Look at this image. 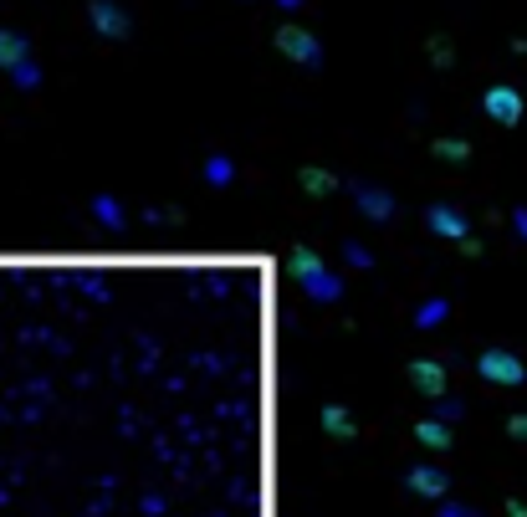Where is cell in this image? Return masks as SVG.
<instances>
[{"label":"cell","mask_w":527,"mask_h":517,"mask_svg":"<svg viewBox=\"0 0 527 517\" xmlns=\"http://www.w3.org/2000/svg\"><path fill=\"white\" fill-rule=\"evenodd\" d=\"M292 272H297V287L313 297V303H323V308L343 303V277L323 262L313 246H297V251H292Z\"/></svg>","instance_id":"obj_1"},{"label":"cell","mask_w":527,"mask_h":517,"mask_svg":"<svg viewBox=\"0 0 527 517\" xmlns=\"http://www.w3.org/2000/svg\"><path fill=\"white\" fill-rule=\"evenodd\" d=\"M272 41H277V52H282L292 67H302V72H323V62H328L323 41L307 31V26H297V21H282Z\"/></svg>","instance_id":"obj_2"},{"label":"cell","mask_w":527,"mask_h":517,"mask_svg":"<svg viewBox=\"0 0 527 517\" xmlns=\"http://www.w3.org/2000/svg\"><path fill=\"white\" fill-rule=\"evenodd\" d=\"M476 374L487 384H502V390H522V384H527V364L512 349H481L476 354Z\"/></svg>","instance_id":"obj_3"},{"label":"cell","mask_w":527,"mask_h":517,"mask_svg":"<svg viewBox=\"0 0 527 517\" xmlns=\"http://www.w3.org/2000/svg\"><path fill=\"white\" fill-rule=\"evenodd\" d=\"M87 26L103 41H128L134 36V11L118 6V0H87Z\"/></svg>","instance_id":"obj_4"},{"label":"cell","mask_w":527,"mask_h":517,"mask_svg":"<svg viewBox=\"0 0 527 517\" xmlns=\"http://www.w3.org/2000/svg\"><path fill=\"white\" fill-rule=\"evenodd\" d=\"M425 231L441 236V241H466L471 236V221H466V210H456L451 200H430L425 205Z\"/></svg>","instance_id":"obj_5"},{"label":"cell","mask_w":527,"mask_h":517,"mask_svg":"<svg viewBox=\"0 0 527 517\" xmlns=\"http://www.w3.org/2000/svg\"><path fill=\"white\" fill-rule=\"evenodd\" d=\"M481 113H487L492 123H502V128H517L522 123V93L517 88H507V82H492L487 93H481Z\"/></svg>","instance_id":"obj_6"},{"label":"cell","mask_w":527,"mask_h":517,"mask_svg":"<svg viewBox=\"0 0 527 517\" xmlns=\"http://www.w3.org/2000/svg\"><path fill=\"white\" fill-rule=\"evenodd\" d=\"M348 195H354L364 221H394V210H400V205H394V190L369 185V180H354V185H348Z\"/></svg>","instance_id":"obj_7"},{"label":"cell","mask_w":527,"mask_h":517,"mask_svg":"<svg viewBox=\"0 0 527 517\" xmlns=\"http://www.w3.org/2000/svg\"><path fill=\"white\" fill-rule=\"evenodd\" d=\"M410 384H415L425 400L451 395V390H446V364H441V359H410Z\"/></svg>","instance_id":"obj_8"},{"label":"cell","mask_w":527,"mask_h":517,"mask_svg":"<svg viewBox=\"0 0 527 517\" xmlns=\"http://www.w3.org/2000/svg\"><path fill=\"white\" fill-rule=\"evenodd\" d=\"M297 190L313 195V200H328L333 190H343V180L333 175V169H318V164H302L297 169Z\"/></svg>","instance_id":"obj_9"},{"label":"cell","mask_w":527,"mask_h":517,"mask_svg":"<svg viewBox=\"0 0 527 517\" xmlns=\"http://www.w3.org/2000/svg\"><path fill=\"white\" fill-rule=\"evenodd\" d=\"M405 487H410L415 497H446V492H451V477H446L441 466H410Z\"/></svg>","instance_id":"obj_10"},{"label":"cell","mask_w":527,"mask_h":517,"mask_svg":"<svg viewBox=\"0 0 527 517\" xmlns=\"http://www.w3.org/2000/svg\"><path fill=\"white\" fill-rule=\"evenodd\" d=\"M93 221H98L108 236H123V231H128V210L118 205V195L103 190V195H93Z\"/></svg>","instance_id":"obj_11"},{"label":"cell","mask_w":527,"mask_h":517,"mask_svg":"<svg viewBox=\"0 0 527 517\" xmlns=\"http://www.w3.org/2000/svg\"><path fill=\"white\" fill-rule=\"evenodd\" d=\"M415 441H420L425 451H451V446H456V436H451V420H441V415L420 420V425H415Z\"/></svg>","instance_id":"obj_12"},{"label":"cell","mask_w":527,"mask_h":517,"mask_svg":"<svg viewBox=\"0 0 527 517\" xmlns=\"http://www.w3.org/2000/svg\"><path fill=\"white\" fill-rule=\"evenodd\" d=\"M318 420H323V430H328L333 441H359V420L348 415L343 405H323V410H318Z\"/></svg>","instance_id":"obj_13"},{"label":"cell","mask_w":527,"mask_h":517,"mask_svg":"<svg viewBox=\"0 0 527 517\" xmlns=\"http://www.w3.org/2000/svg\"><path fill=\"white\" fill-rule=\"evenodd\" d=\"M200 175H205V185H215V190H231V185H236V159L215 149V154H205Z\"/></svg>","instance_id":"obj_14"},{"label":"cell","mask_w":527,"mask_h":517,"mask_svg":"<svg viewBox=\"0 0 527 517\" xmlns=\"http://www.w3.org/2000/svg\"><path fill=\"white\" fill-rule=\"evenodd\" d=\"M31 57V41L21 36V31H6L0 26V72H11L16 62H26Z\"/></svg>","instance_id":"obj_15"},{"label":"cell","mask_w":527,"mask_h":517,"mask_svg":"<svg viewBox=\"0 0 527 517\" xmlns=\"http://www.w3.org/2000/svg\"><path fill=\"white\" fill-rule=\"evenodd\" d=\"M446 318H451V297H425V303L415 308V328H420V333L441 328Z\"/></svg>","instance_id":"obj_16"},{"label":"cell","mask_w":527,"mask_h":517,"mask_svg":"<svg viewBox=\"0 0 527 517\" xmlns=\"http://www.w3.org/2000/svg\"><path fill=\"white\" fill-rule=\"evenodd\" d=\"M430 154L441 159V164H466V159H471V144H466V139H435Z\"/></svg>","instance_id":"obj_17"},{"label":"cell","mask_w":527,"mask_h":517,"mask_svg":"<svg viewBox=\"0 0 527 517\" xmlns=\"http://www.w3.org/2000/svg\"><path fill=\"white\" fill-rule=\"evenodd\" d=\"M11 82H16L21 93H36V88H41V62H36V57L16 62V67H11Z\"/></svg>","instance_id":"obj_18"},{"label":"cell","mask_w":527,"mask_h":517,"mask_svg":"<svg viewBox=\"0 0 527 517\" xmlns=\"http://www.w3.org/2000/svg\"><path fill=\"white\" fill-rule=\"evenodd\" d=\"M343 262H348V267H359V272H374V251L359 246V241H343Z\"/></svg>","instance_id":"obj_19"},{"label":"cell","mask_w":527,"mask_h":517,"mask_svg":"<svg viewBox=\"0 0 527 517\" xmlns=\"http://www.w3.org/2000/svg\"><path fill=\"white\" fill-rule=\"evenodd\" d=\"M430 405H435V415H441V420H451V425H456V420L466 415V405H461V400H451V395H441V400H430Z\"/></svg>","instance_id":"obj_20"},{"label":"cell","mask_w":527,"mask_h":517,"mask_svg":"<svg viewBox=\"0 0 527 517\" xmlns=\"http://www.w3.org/2000/svg\"><path fill=\"white\" fill-rule=\"evenodd\" d=\"M430 62H435V67H451V41H446V36L430 41Z\"/></svg>","instance_id":"obj_21"},{"label":"cell","mask_w":527,"mask_h":517,"mask_svg":"<svg viewBox=\"0 0 527 517\" xmlns=\"http://www.w3.org/2000/svg\"><path fill=\"white\" fill-rule=\"evenodd\" d=\"M441 517H476V507H466V502H441Z\"/></svg>","instance_id":"obj_22"},{"label":"cell","mask_w":527,"mask_h":517,"mask_svg":"<svg viewBox=\"0 0 527 517\" xmlns=\"http://www.w3.org/2000/svg\"><path fill=\"white\" fill-rule=\"evenodd\" d=\"M507 436H512V441H527V415H512V420H507Z\"/></svg>","instance_id":"obj_23"},{"label":"cell","mask_w":527,"mask_h":517,"mask_svg":"<svg viewBox=\"0 0 527 517\" xmlns=\"http://www.w3.org/2000/svg\"><path fill=\"white\" fill-rule=\"evenodd\" d=\"M512 231L527 241V205H517V210H512Z\"/></svg>","instance_id":"obj_24"},{"label":"cell","mask_w":527,"mask_h":517,"mask_svg":"<svg viewBox=\"0 0 527 517\" xmlns=\"http://www.w3.org/2000/svg\"><path fill=\"white\" fill-rule=\"evenodd\" d=\"M502 512H507V517H527V502H517V497H512V502H507Z\"/></svg>","instance_id":"obj_25"},{"label":"cell","mask_w":527,"mask_h":517,"mask_svg":"<svg viewBox=\"0 0 527 517\" xmlns=\"http://www.w3.org/2000/svg\"><path fill=\"white\" fill-rule=\"evenodd\" d=\"M277 6H282V11H297V6H302V0H277Z\"/></svg>","instance_id":"obj_26"}]
</instances>
